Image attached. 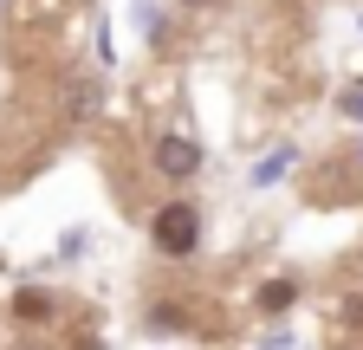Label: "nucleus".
<instances>
[{
  "instance_id": "nucleus-3",
  "label": "nucleus",
  "mask_w": 363,
  "mask_h": 350,
  "mask_svg": "<svg viewBox=\"0 0 363 350\" xmlns=\"http://www.w3.org/2000/svg\"><path fill=\"white\" fill-rule=\"evenodd\" d=\"M292 298H298V292H292V279H266V286H259V312H286Z\"/></svg>"
},
{
  "instance_id": "nucleus-4",
  "label": "nucleus",
  "mask_w": 363,
  "mask_h": 350,
  "mask_svg": "<svg viewBox=\"0 0 363 350\" xmlns=\"http://www.w3.org/2000/svg\"><path fill=\"white\" fill-rule=\"evenodd\" d=\"M91 111H98V84L78 78V84H72V117H91Z\"/></svg>"
},
{
  "instance_id": "nucleus-7",
  "label": "nucleus",
  "mask_w": 363,
  "mask_h": 350,
  "mask_svg": "<svg viewBox=\"0 0 363 350\" xmlns=\"http://www.w3.org/2000/svg\"><path fill=\"white\" fill-rule=\"evenodd\" d=\"M344 318H350V324H363V298H350V305H344Z\"/></svg>"
},
{
  "instance_id": "nucleus-6",
  "label": "nucleus",
  "mask_w": 363,
  "mask_h": 350,
  "mask_svg": "<svg viewBox=\"0 0 363 350\" xmlns=\"http://www.w3.org/2000/svg\"><path fill=\"white\" fill-rule=\"evenodd\" d=\"M279 175H286V156H272V162H259V169H253V182H279Z\"/></svg>"
},
{
  "instance_id": "nucleus-8",
  "label": "nucleus",
  "mask_w": 363,
  "mask_h": 350,
  "mask_svg": "<svg viewBox=\"0 0 363 350\" xmlns=\"http://www.w3.org/2000/svg\"><path fill=\"white\" fill-rule=\"evenodd\" d=\"M344 111H350V117H363V98H357V91H350V98H344Z\"/></svg>"
},
{
  "instance_id": "nucleus-5",
  "label": "nucleus",
  "mask_w": 363,
  "mask_h": 350,
  "mask_svg": "<svg viewBox=\"0 0 363 350\" xmlns=\"http://www.w3.org/2000/svg\"><path fill=\"white\" fill-rule=\"evenodd\" d=\"M13 312H20V318H45V312H52V298H45V292H20Z\"/></svg>"
},
{
  "instance_id": "nucleus-1",
  "label": "nucleus",
  "mask_w": 363,
  "mask_h": 350,
  "mask_svg": "<svg viewBox=\"0 0 363 350\" xmlns=\"http://www.w3.org/2000/svg\"><path fill=\"white\" fill-rule=\"evenodd\" d=\"M150 240H156V253H169V259L195 253V240H201V214H195L189 201H169V208H156Z\"/></svg>"
},
{
  "instance_id": "nucleus-2",
  "label": "nucleus",
  "mask_w": 363,
  "mask_h": 350,
  "mask_svg": "<svg viewBox=\"0 0 363 350\" xmlns=\"http://www.w3.org/2000/svg\"><path fill=\"white\" fill-rule=\"evenodd\" d=\"M156 169L169 175V182H189V175L201 169V149H195L189 137H162V143H156Z\"/></svg>"
}]
</instances>
